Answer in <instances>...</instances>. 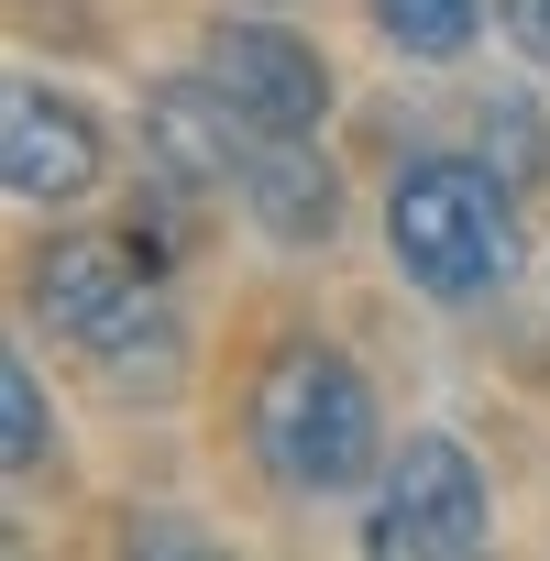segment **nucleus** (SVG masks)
<instances>
[{
    "mask_svg": "<svg viewBox=\"0 0 550 561\" xmlns=\"http://www.w3.org/2000/svg\"><path fill=\"white\" fill-rule=\"evenodd\" d=\"M386 451L375 386L331 353V342H275L253 375V462L287 484V495H342L364 484Z\"/></svg>",
    "mask_w": 550,
    "mask_h": 561,
    "instance_id": "1",
    "label": "nucleus"
},
{
    "mask_svg": "<svg viewBox=\"0 0 550 561\" xmlns=\"http://www.w3.org/2000/svg\"><path fill=\"white\" fill-rule=\"evenodd\" d=\"M242 198L275 242H331L342 231V176L309 154V133H275L253 165H242Z\"/></svg>",
    "mask_w": 550,
    "mask_h": 561,
    "instance_id": "8",
    "label": "nucleus"
},
{
    "mask_svg": "<svg viewBox=\"0 0 550 561\" xmlns=\"http://www.w3.org/2000/svg\"><path fill=\"white\" fill-rule=\"evenodd\" d=\"M495 23H506V45L528 67H550V0H495Z\"/></svg>",
    "mask_w": 550,
    "mask_h": 561,
    "instance_id": "12",
    "label": "nucleus"
},
{
    "mask_svg": "<svg viewBox=\"0 0 550 561\" xmlns=\"http://www.w3.org/2000/svg\"><path fill=\"white\" fill-rule=\"evenodd\" d=\"M209 89L242 111V133H320V111H331V67H320V45H298L287 23H209Z\"/></svg>",
    "mask_w": 550,
    "mask_h": 561,
    "instance_id": "4",
    "label": "nucleus"
},
{
    "mask_svg": "<svg viewBox=\"0 0 550 561\" xmlns=\"http://www.w3.org/2000/svg\"><path fill=\"white\" fill-rule=\"evenodd\" d=\"M0 165H12V198L34 209H67L100 187V122L56 89H12V111H0Z\"/></svg>",
    "mask_w": 550,
    "mask_h": 561,
    "instance_id": "7",
    "label": "nucleus"
},
{
    "mask_svg": "<svg viewBox=\"0 0 550 561\" xmlns=\"http://www.w3.org/2000/svg\"><path fill=\"white\" fill-rule=\"evenodd\" d=\"M386 253H397V275L419 298L473 309V298H495L517 275V209L473 154H419L386 187Z\"/></svg>",
    "mask_w": 550,
    "mask_h": 561,
    "instance_id": "2",
    "label": "nucleus"
},
{
    "mask_svg": "<svg viewBox=\"0 0 550 561\" xmlns=\"http://www.w3.org/2000/svg\"><path fill=\"white\" fill-rule=\"evenodd\" d=\"M0 462L12 473L45 462V386H34V364H0Z\"/></svg>",
    "mask_w": 550,
    "mask_h": 561,
    "instance_id": "10",
    "label": "nucleus"
},
{
    "mask_svg": "<svg viewBox=\"0 0 550 561\" xmlns=\"http://www.w3.org/2000/svg\"><path fill=\"white\" fill-rule=\"evenodd\" d=\"M34 309H45L56 342H89V353H100V342L144 309V264H133V242H100V231L45 242V264H34Z\"/></svg>",
    "mask_w": 550,
    "mask_h": 561,
    "instance_id": "6",
    "label": "nucleus"
},
{
    "mask_svg": "<svg viewBox=\"0 0 550 561\" xmlns=\"http://www.w3.org/2000/svg\"><path fill=\"white\" fill-rule=\"evenodd\" d=\"M144 154H154V187L165 198H209V187H231L253 154H242V111L209 89V67L198 78H165L154 100H144Z\"/></svg>",
    "mask_w": 550,
    "mask_h": 561,
    "instance_id": "5",
    "label": "nucleus"
},
{
    "mask_svg": "<svg viewBox=\"0 0 550 561\" xmlns=\"http://www.w3.org/2000/svg\"><path fill=\"white\" fill-rule=\"evenodd\" d=\"M484 144H506V176H539V122H528V100H484Z\"/></svg>",
    "mask_w": 550,
    "mask_h": 561,
    "instance_id": "11",
    "label": "nucleus"
},
{
    "mask_svg": "<svg viewBox=\"0 0 550 561\" xmlns=\"http://www.w3.org/2000/svg\"><path fill=\"white\" fill-rule=\"evenodd\" d=\"M364 12H375V34H386V45H408V56L451 67V56L473 45V23H484V0H364Z\"/></svg>",
    "mask_w": 550,
    "mask_h": 561,
    "instance_id": "9",
    "label": "nucleus"
},
{
    "mask_svg": "<svg viewBox=\"0 0 550 561\" xmlns=\"http://www.w3.org/2000/svg\"><path fill=\"white\" fill-rule=\"evenodd\" d=\"M364 550L386 561H451V550H484V473L462 440L419 430L397 462H386V495L364 517Z\"/></svg>",
    "mask_w": 550,
    "mask_h": 561,
    "instance_id": "3",
    "label": "nucleus"
}]
</instances>
